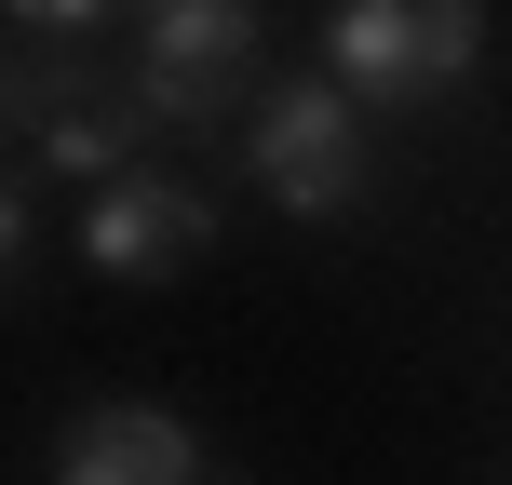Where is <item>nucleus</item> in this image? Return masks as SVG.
<instances>
[{
	"mask_svg": "<svg viewBox=\"0 0 512 485\" xmlns=\"http://www.w3.org/2000/svg\"><path fill=\"white\" fill-rule=\"evenodd\" d=\"M472 54H486V0H337L324 14V68L364 108L445 95V81H472Z\"/></svg>",
	"mask_w": 512,
	"mask_h": 485,
	"instance_id": "obj_1",
	"label": "nucleus"
},
{
	"mask_svg": "<svg viewBox=\"0 0 512 485\" xmlns=\"http://www.w3.org/2000/svg\"><path fill=\"white\" fill-rule=\"evenodd\" d=\"M243 162H256V189H270L283 216H337V203L364 189V95H351L337 68H324V81H270Z\"/></svg>",
	"mask_w": 512,
	"mask_h": 485,
	"instance_id": "obj_2",
	"label": "nucleus"
},
{
	"mask_svg": "<svg viewBox=\"0 0 512 485\" xmlns=\"http://www.w3.org/2000/svg\"><path fill=\"white\" fill-rule=\"evenodd\" d=\"M243 81H256V0H149V81L135 95L162 122L216 135L243 108Z\"/></svg>",
	"mask_w": 512,
	"mask_h": 485,
	"instance_id": "obj_3",
	"label": "nucleus"
},
{
	"mask_svg": "<svg viewBox=\"0 0 512 485\" xmlns=\"http://www.w3.org/2000/svg\"><path fill=\"white\" fill-rule=\"evenodd\" d=\"M203 243H216V203L189 176H149V162L81 203V270H108V283H176Z\"/></svg>",
	"mask_w": 512,
	"mask_h": 485,
	"instance_id": "obj_4",
	"label": "nucleus"
},
{
	"mask_svg": "<svg viewBox=\"0 0 512 485\" xmlns=\"http://www.w3.org/2000/svg\"><path fill=\"white\" fill-rule=\"evenodd\" d=\"M14 108H27V162H41V176H68V189H108V176H135V135L162 122L149 95H95V81H68V95H54L41 68L14 81Z\"/></svg>",
	"mask_w": 512,
	"mask_h": 485,
	"instance_id": "obj_5",
	"label": "nucleus"
},
{
	"mask_svg": "<svg viewBox=\"0 0 512 485\" xmlns=\"http://www.w3.org/2000/svg\"><path fill=\"white\" fill-rule=\"evenodd\" d=\"M54 472L68 485H189L216 459H203V432H189L176 405H81L68 432H54Z\"/></svg>",
	"mask_w": 512,
	"mask_h": 485,
	"instance_id": "obj_6",
	"label": "nucleus"
},
{
	"mask_svg": "<svg viewBox=\"0 0 512 485\" xmlns=\"http://www.w3.org/2000/svg\"><path fill=\"white\" fill-rule=\"evenodd\" d=\"M108 14H122V0H14V27H41V41H95Z\"/></svg>",
	"mask_w": 512,
	"mask_h": 485,
	"instance_id": "obj_7",
	"label": "nucleus"
},
{
	"mask_svg": "<svg viewBox=\"0 0 512 485\" xmlns=\"http://www.w3.org/2000/svg\"><path fill=\"white\" fill-rule=\"evenodd\" d=\"M135 14H149V0H135Z\"/></svg>",
	"mask_w": 512,
	"mask_h": 485,
	"instance_id": "obj_8",
	"label": "nucleus"
}]
</instances>
